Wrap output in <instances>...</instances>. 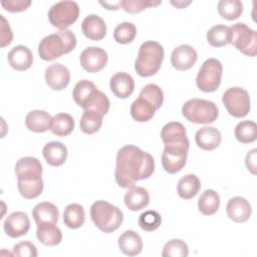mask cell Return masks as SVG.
Wrapping results in <instances>:
<instances>
[{
	"label": "cell",
	"mask_w": 257,
	"mask_h": 257,
	"mask_svg": "<svg viewBox=\"0 0 257 257\" xmlns=\"http://www.w3.org/2000/svg\"><path fill=\"white\" fill-rule=\"evenodd\" d=\"M154 171L155 161L148 152L133 145H126L117 151L114 179L120 188L135 186L136 182L150 178Z\"/></svg>",
	"instance_id": "1"
},
{
	"label": "cell",
	"mask_w": 257,
	"mask_h": 257,
	"mask_svg": "<svg viewBox=\"0 0 257 257\" xmlns=\"http://www.w3.org/2000/svg\"><path fill=\"white\" fill-rule=\"evenodd\" d=\"M72 97L75 103L83 109H94L102 115H105L109 110L108 97L87 79H82L75 84Z\"/></svg>",
	"instance_id": "2"
},
{
	"label": "cell",
	"mask_w": 257,
	"mask_h": 257,
	"mask_svg": "<svg viewBox=\"0 0 257 257\" xmlns=\"http://www.w3.org/2000/svg\"><path fill=\"white\" fill-rule=\"evenodd\" d=\"M76 46V36L71 30H59L42 38L38 45V55L45 61L54 60L72 51Z\"/></svg>",
	"instance_id": "3"
},
{
	"label": "cell",
	"mask_w": 257,
	"mask_h": 257,
	"mask_svg": "<svg viewBox=\"0 0 257 257\" xmlns=\"http://www.w3.org/2000/svg\"><path fill=\"white\" fill-rule=\"evenodd\" d=\"M165 56L163 46L153 40L142 43L138 57L135 61V69L142 77H149L156 74L162 66Z\"/></svg>",
	"instance_id": "4"
},
{
	"label": "cell",
	"mask_w": 257,
	"mask_h": 257,
	"mask_svg": "<svg viewBox=\"0 0 257 257\" xmlns=\"http://www.w3.org/2000/svg\"><path fill=\"white\" fill-rule=\"evenodd\" d=\"M90 218L93 224L103 233H112L119 228L123 214L119 208L107 201H95L90 207Z\"/></svg>",
	"instance_id": "5"
},
{
	"label": "cell",
	"mask_w": 257,
	"mask_h": 257,
	"mask_svg": "<svg viewBox=\"0 0 257 257\" xmlns=\"http://www.w3.org/2000/svg\"><path fill=\"white\" fill-rule=\"evenodd\" d=\"M182 114L193 123H211L217 119L219 110L216 103L211 100L192 98L183 104Z\"/></svg>",
	"instance_id": "6"
},
{
	"label": "cell",
	"mask_w": 257,
	"mask_h": 257,
	"mask_svg": "<svg viewBox=\"0 0 257 257\" xmlns=\"http://www.w3.org/2000/svg\"><path fill=\"white\" fill-rule=\"evenodd\" d=\"M230 43L246 56L257 54V33L245 23H235L229 27Z\"/></svg>",
	"instance_id": "7"
},
{
	"label": "cell",
	"mask_w": 257,
	"mask_h": 257,
	"mask_svg": "<svg viewBox=\"0 0 257 257\" xmlns=\"http://www.w3.org/2000/svg\"><path fill=\"white\" fill-rule=\"evenodd\" d=\"M222 74L223 66L221 61L217 58H208L199 69L196 84L204 92H213L220 86Z\"/></svg>",
	"instance_id": "8"
},
{
	"label": "cell",
	"mask_w": 257,
	"mask_h": 257,
	"mask_svg": "<svg viewBox=\"0 0 257 257\" xmlns=\"http://www.w3.org/2000/svg\"><path fill=\"white\" fill-rule=\"evenodd\" d=\"M79 7L75 1H59L48 11L50 24L60 30H66L78 18Z\"/></svg>",
	"instance_id": "9"
},
{
	"label": "cell",
	"mask_w": 257,
	"mask_h": 257,
	"mask_svg": "<svg viewBox=\"0 0 257 257\" xmlns=\"http://www.w3.org/2000/svg\"><path fill=\"white\" fill-rule=\"evenodd\" d=\"M222 101L229 114L237 118L246 116L251 108L248 91L239 86L228 88L223 93Z\"/></svg>",
	"instance_id": "10"
},
{
	"label": "cell",
	"mask_w": 257,
	"mask_h": 257,
	"mask_svg": "<svg viewBox=\"0 0 257 257\" xmlns=\"http://www.w3.org/2000/svg\"><path fill=\"white\" fill-rule=\"evenodd\" d=\"M190 145L165 146L162 154L163 169L169 174L180 172L187 163Z\"/></svg>",
	"instance_id": "11"
},
{
	"label": "cell",
	"mask_w": 257,
	"mask_h": 257,
	"mask_svg": "<svg viewBox=\"0 0 257 257\" xmlns=\"http://www.w3.org/2000/svg\"><path fill=\"white\" fill-rule=\"evenodd\" d=\"M107 53L104 49L97 46H89L80 53L81 67L90 73L98 72L103 69L107 63Z\"/></svg>",
	"instance_id": "12"
},
{
	"label": "cell",
	"mask_w": 257,
	"mask_h": 257,
	"mask_svg": "<svg viewBox=\"0 0 257 257\" xmlns=\"http://www.w3.org/2000/svg\"><path fill=\"white\" fill-rule=\"evenodd\" d=\"M6 235L10 238H18L25 234L30 229V220L26 213L16 211L7 216L3 224Z\"/></svg>",
	"instance_id": "13"
},
{
	"label": "cell",
	"mask_w": 257,
	"mask_h": 257,
	"mask_svg": "<svg viewBox=\"0 0 257 257\" xmlns=\"http://www.w3.org/2000/svg\"><path fill=\"white\" fill-rule=\"evenodd\" d=\"M45 82L53 90L64 89L70 81L68 68L61 63H52L45 69Z\"/></svg>",
	"instance_id": "14"
},
{
	"label": "cell",
	"mask_w": 257,
	"mask_h": 257,
	"mask_svg": "<svg viewBox=\"0 0 257 257\" xmlns=\"http://www.w3.org/2000/svg\"><path fill=\"white\" fill-rule=\"evenodd\" d=\"M198 58L195 48L188 44H182L174 48L171 54V63L174 68L180 71H185L194 66Z\"/></svg>",
	"instance_id": "15"
},
{
	"label": "cell",
	"mask_w": 257,
	"mask_h": 257,
	"mask_svg": "<svg viewBox=\"0 0 257 257\" xmlns=\"http://www.w3.org/2000/svg\"><path fill=\"white\" fill-rule=\"evenodd\" d=\"M161 139L165 146L190 145L186 127L179 121L166 123L161 131Z\"/></svg>",
	"instance_id": "16"
},
{
	"label": "cell",
	"mask_w": 257,
	"mask_h": 257,
	"mask_svg": "<svg viewBox=\"0 0 257 257\" xmlns=\"http://www.w3.org/2000/svg\"><path fill=\"white\" fill-rule=\"evenodd\" d=\"M226 212L232 221L236 223H244L249 220L252 208L250 203L243 197H233L231 198L226 206Z\"/></svg>",
	"instance_id": "17"
},
{
	"label": "cell",
	"mask_w": 257,
	"mask_h": 257,
	"mask_svg": "<svg viewBox=\"0 0 257 257\" xmlns=\"http://www.w3.org/2000/svg\"><path fill=\"white\" fill-rule=\"evenodd\" d=\"M81 31L86 38L93 41H99L106 34V24L100 16L89 14L82 20Z\"/></svg>",
	"instance_id": "18"
},
{
	"label": "cell",
	"mask_w": 257,
	"mask_h": 257,
	"mask_svg": "<svg viewBox=\"0 0 257 257\" xmlns=\"http://www.w3.org/2000/svg\"><path fill=\"white\" fill-rule=\"evenodd\" d=\"M109 87L116 97L124 99L134 92L135 80L126 72H116L110 77Z\"/></svg>",
	"instance_id": "19"
},
{
	"label": "cell",
	"mask_w": 257,
	"mask_h": 257,
	"mask_svg": "<svg viewBox=\"0 0 257 257\" xmlns=\"http://www.w3.org/2000/svg\"><path fill=\"white\" fill-rule=\"evenodd\" d=\"M8 62L12 68L18 71L27 70L33 62V54L25 45L14 46L7 55Z\"/></svg>",
	"instance_id": "20"
},
{
	"label": "cell",
	"mask_w": 257,
	"mask_h": 257,
	"mask_svg": "<svg viewBox=\"0 0 257 257\" xmlns=\"http://www.w3.org/2000/svg\"><path fill=\"white\" fill-rule=\"evenodd\" d=\"M197 146L204 151H213L217 149L222 141L220 131L214 126H203L195 135Z\"/></svg>",
	"instance_id": "21"
},
{
	"label": "cell",
	"mask_w": 257,
	"mask_h": 257,
	"mask_svg": "<svg viewBox=\"0 0 257 257\" xmlns=\"http://www.w3.org/2000/svg\"><path fill=\"white\" fill-rule=\"evenodd\" d=\"M52 116L45 110L34 109L27 113L25 117L26 127L33 133H44L50 130Z\"/></svg>",
	"instance_id": "22"
},
{
	"label": "cell",
	"mask_w": 257,
	"mask_h": 257,
	"mask_svg": "<svg viewBox=\"0 0 257 257\" xmlns=\"http://www.w3.org/2000/svg\"><path fill=\"white\" fill-rule=\"evenodd\" d=\"M150 203L149 192L139 186H133L128 188L124 194V204L126 208L131 211L137 212L146 208Z\"/></svg>",
	"instance_id": "23"
},
{
	"label": "cell",
	"mask_w": 257,
	"mask_h": 257,
	"mask_svg": "<svg viewBox=\"0 0 257 257\" xmlns=\"http://www.w3.org/2000/svg\"><path fill=\"white\" fill-rule=\"evenodd\" d=\"M119 250L127 256H136L143 250V240L134 230L124 231L117 240Z\"/></svg>",
	"instance_id": "24"
},
{
	"label": "cell",
	"mask_w": 257,
	"mask_h": 257,
	"mask_svg": "<svg viewBox=\"0 0 257 257\" xmlns=\"http://www.w3.org/2000/svg\"><path fill=\"white\" fill-rule=\"evenodd\" d=\"M46 163L51 167H59L66 161L67 148L60 142H49L42 150Z\"/></svg>",
	"instance_id": "25"
},
{
	"label": "cell",
	"mask_w": 257,
	"mask_h": 257,
	"mask_svg": "<svg viewBox=\"0 0 257 257\" xmlns=\"http://www.w3.org/2000/svg\"><path fill=\"white\" fill-rule=\"evenodd\" d=\"M37 239L46 246H56L62 241V233L55 223H39L36 229Z\"/></svg>",
	"instance_id": "26"
},
{
	"label": "cell",
	"mask_w": 257,
	"mask_h": 257,
	"mask_svg": "<svg viewBox=\"0 0 257 257\" xmlns=\"http://www.w3.org/2000/svg\"><path fill=\"white\" fill-rule=\"evenodd\" d=\"M17 188L20 195L27 200H32L40 196L43 191L42 177L18 178Z\"/></svg>",
	"instance_id": "27"
},
{
	"label": "cell",
	"mask_w": 257,
	"mask_h": 257,
	"mask_svg": "<svg viewBox=\"0 0 257 257\" xmlns=\"http://www.w3.org/2000/svg\"><path fill=\"white\" fill-rule=\"evenodd\" d=\"M42 165L40 161L33 157H23L16 162L15 174L21 177H42Z\"/></svg>",
	"instance_id": "28"
},
{
	"label": "cell",
	"mask_w": 257,
	"mask_h": 257,
	"mask_svg": "<svg viewBox=\"0 0 257 257\" xmlns=\"http://www.w3.org/2000/svg\"><path fill=\"white\" fill-rule=\"evenodd\" d=\"M157 108L147 99L140 96L131 105V115L139 122H146L153 118Z\"/></svg>",
	"instance_id": "29"
},
{
	"label": "cell",
	"mask_w": 257,
	"mask_h": 257,
	"mask_svg": "<svg viewBox=\"0 0 257 257\" xmlns=\"http://www.w3.org/2000/svg\"><path fill=\"white\" fill-rule=\"evenodd\" d=\"M32 217L36 224L39 223H57L59 212L57 207L49 202H41L34 206L32 210Z\"/></svg>",
	"instance_id": "30"
},
{
	"label": "cell",
	"mask_w": 257,
	"mask_h": 257,
	"mask_svg": "<svg viewBox=\"0 0 257 257\" xmlns=\"http://www.w3.org/2000/svg\"><path fill=\"white\" fill-rule=\"evenodd\" d=\"M201 181L196 175L188 174L180 179L177 185V192L180 198L190 200L194 198L200 191Z\"/></svg>",
	"instance_id": "31"
},
{
	"label": "cell",
	"mask_w": 257,
	"mask_h": 257,
	"mask_svg": "<svg viewBox=\"0 0 257 257\" xmlns=\"http://www.w3.org/2000/svg\"><path fill=\"white\" fill-rule=\"evenodd\" d=\"M103 115L94 109H84L79 120V128L83 134L93 135L102 125Z\"/></svg>",
	"instance_id": "32"
},
{
	"label": "cell",
	"mask_w": 257,
	"mask_h": 257,
	"mask_svg": "<svg viewBox=\"0 0 257 257\" xmlns=\"http://www.w3.org/2000/svg\"><path fill=\"white\" fill-rule=\"evenodd\" d=\"M220 207V196L219 194L212 190L208 189L204 191L198 200V209L205 216L214 215Z\"/></svg>",
	"instance_id": "33"
},
{
	"label": "cell",
	"mask_w": 257,
	"mask_h": 257,
	"mask_svg": "<svg viewBox=\"0 0 257 257\" xmlns=\"http://www.w3.org/2000/svg\"><path fill=\"white\" fill-rule=\"evenodd\" d=\"M85 221L84 209L79 204H69L63 211L64 225L70 229H77L83 225Z\"/></svg>",
	"instance_id": "34"
},
{
	"label": "cell",
	"mask_w": 257,
	"mask_h": 257,
	"mask_svg": "<svg viewBox=\"0 0 257 257\" xmlns=\"http://www.w3.org/2000/svg\"><path fill=\"white\" fill-rule=\"evenodd\" d=\"M74 124V119L70 114L59 112L52 117L50 131L57 137H66L72 133Z\"/></svg>",
	"instance_id": "35"
},
{
	"label": "cell",
	"mask_w": 257,
	"mask_h": 257,
	"mask_svg": "<svg viewBox=\"0 0 257 257\" xmlns=\"http://www.w3.org/2000/svg\"><path fill=\"white\" fill-rule=\"evenodd\" d=\"M234 135L241 144H251L257 139V125L253 120L240 121L235 126Z\"/></svg>",
	"instance_id": "36"
},
{
	"label": "cell",
	"mask_w": 257,
	"mask_h": 257,
	"mask_svg": "<svg viewBox=\"0 0 257 257\" xmlns=\"http://www.w3.org/2000/svg\"><path fill=\"white\" fill-rule=\"evenodd\" d=\"M207 40L214 47H222L230 43V29L228 26L218 24L207 32Z\"/></svg>",
	"instance_id": "37"
},
{
	"label": "cell",
	"mask_w": 257,
	"mask_h": 257,
	"mask_svg": "<svg viewBox=\"0 0 257 257\" xmlns=\"http://www.w3.org/2000/svg\"><path fill=\"white\" fill-rule=\"evenodd\" d=\"M220 16L227 20L237 19L243 12V4L239 0H221L218 2Z\"/></svg>",
	"instance_id": "38"
},
{
	"label": "cell",
	"mask_w": 257,
	"mask_h": 257,
	"mask_svg": "<svg viewBox=\"0 0 257 257\" xmlns=\"http://www.w3.org/2000/svg\"><path fill=\"white\" fill-rule=\"evenodd\" d=\"M137 35V27L132 22H121L113 31V38L119 44H127L134 41Z\"/></svg>",
	"instance_id": "39"
},
{
	"label": "cell",
	"mask_w": 257,
	"mask_h": 257,
	"mask_svg": "<svg viewBox=\"0 0 257 257\" xmlns=\"http://www.w3.org/2000/svg\"><path fill=\"white\" fill-rule=\"evenodd\" d=\"M140 96L144 97L148 101H150L156 108L157 110L163 105L164 102V92L162 88L155 83H149L145 85L140 94Z\"/></svg>",
	"instance_id": "40"
},
{
	"label": "cell",
	"mask_w": 257,
	"mask_h": 257,
	"mask_svg": "<svg viewBox=\"0 0 257 257\" xmlns=\"http://www.w3.org/2000/svg\"><path fill=\"white\" fill-rule=\"evenodd\" d=\"M138 223L142 230L152 232L157 230L161 226L162 217L159 212L154 210H148L140 215Z\"/></svg>",
	"instance_id": "41"
},
{
	"label": "cell",
	"mask_w": 257,
	"mask_h": 257,
	"mask_svg": "<svg viewBox=\"0 0 257 257\" xmlns=\"http://www.w3.org/2000/svg\"><path fill=\"white\" fill-rule=\"evenodd\" d=\"M188 255V245L181 239H172L168 241L162 252L163 257H187Z\"/></svg>",
	"instance_id": "42"
},
{
	"label": "cell",
	"mask_w": 257,
	"mask_h": 257,
	"mask_svg": "<svg viewBox=\"0 0 257 257\" xmlns=\"http://www.w3.org/2000/svg\"><path fill=\"white\" fill-rule=\"evenodd\" d=\"M162 4V1L153 0H121L120 8L127 13L136 14L147 8L155 7Z\"/></svg>",
	"instance_id": "43"
},
{
	"label": "cell",
	"mask_w": 257,
	"mask_h": 257,
	"mask_svg": "<svg viewBox=\"0 0 257 257\" xmlns=\"http://www.w3.org/2000/svg\"><path fill=\"white\" fill-rule=\"evenodd\" d=\"M12 255L18 257H36L38 252L36 246L32 242L26 240L21 241L13 246Z\"/></svg>",
	"instance_id": "44"
},
{
	"label": "cell",
	"mask_w": 257,
	"mask_h": 257,
	"mask_svg": "<svg viewBox=\"0 0 257 257\" xmlns=\"http://www.w3.org/2000/svg\"><path fill=\"white\" fill-rule=\"evenodd\" d=\"M2 7L11 13L15 12H21L26 10L30 5V0H2L1 1Z\"/></svg>",
	"instance_id": "45"
},
{
	"label": "cell",
	"mask_w": 257,
	"mask_h": 257,
	"mask_svg": "<svg viewBox=\"0 0 257 257\" xmlns=\"http://www.w3.org/2000/svg\"><path fill=\"white\" fill-rule=\"evenodd\" d=\"M0 46L5 47L12 42L13 33L10 28L8 21L5 19L3 15H0Z\"/></svg>",
	"instance_id": "46"
},
{
	"label": "cell",
	"mask_w": 257,
	"mask_h": 257,
	"mask_svg": "<svg viewBox=\"0 0 257 257\" xmlns=\"http://www.w3.org/2000/svg\"><path fill=\"white\" fill-rule=\"evenodd\" d=\"M256 153H257L256 149L251 150L250 152H248V154L246 155V159H245L246 167H247L248 171H250L253 175L256 174Z\"/></svg>",
	"instance_id": "47"
},
{
	"label": "cell",
	"mask_w": 257,
	"mask_h": 257,
	"mask_svg": "<svg viewBox=\"0 0 257 257\" xmlns=\"http://www.w3.org/2000/svg\"><path fill=\"white\" fill-rule=\"evenodd\" d=\"M99 4L102 5L107 10H117L120 8V1L110 2V1H99Z\"/></svg>",
	"instance_id": "48"
},
{
	"label": "cell",
	"mask_w": 257,
	"mask_h": 257,
	"mask_svg": "<svg viewBox=\"0 0 257 257\" xmlns=\"http://www.w3.org/2000/svg\"><path fill=\"white\" fill-rule=\"evenodd\" d=\"M171 3L176 6L177 8L179 9H182V8H185L186 6H188L189 4H191V1H171Z\"/></svg>",
	"instance_id": "49"
}]
</instances>
